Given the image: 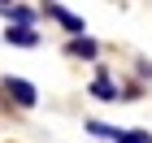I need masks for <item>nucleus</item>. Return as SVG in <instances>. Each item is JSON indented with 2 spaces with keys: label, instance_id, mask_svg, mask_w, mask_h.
<instances>
[{
  "label": "nucleus",
  "instance_id": "39448f33",
  "mask_svg": "<svg viewBox=\"0 0 152 143\" xmlns=\"http://www.w3.org/2000/svg\"><path fill=\"white\" fill-rule=\"evenodd\" d=\"M91 95H96V100H122V91H117V83L109 78V74H96V83H91Z\"/></svg>",
  "mask_w": 152,
  "mask_h": 143
},
{
  "label": "nucleus",
  "instance_id": "f03ea898",
  "mask_svg": "<svg viewBox=\"0 0 152 143\" xmlns=\"http://www.w3.org/2000/svg\"><path fill=\"white\" fill-rule=\"evenodd\" d=\"M44 13H48V17H57V22H61V26H65V30H70V35H74V39H78V35H83V30H87V22H83L78 13H70V9H61L57 0H44Z\"/></svg>",
  "mask_w": 152,
  "mask_h": 143
},
{
  "label": "nucleus",
  "instance_id": "423d86ee",
  "mask_svg": "<svg viewBox=\"0 0 152 143\" xmlns=\"http://www.w3.org/2000/svg\"><path fill=\"white\" fill-rule=\"evenodd\" d=\"M109 139H113V143H152V134L148 130H117V126H113Z\"/></svg>",
  "mask_w": 152,
  "mask_h": 143
},
{
  "label": "nucleus",
  "instance_id": "6e6552de",
  "mask_svg": "<svg viewBox=\"0 0 152 143\" xmlns=\"http://www.w3.org/2000/svg\"><path fill=\"white\" fill-rule=\"evenodd\" d=\"M0 9H9V0H0Z\"/></svg>",
  "mask_w": 152,
  "mask_h": 143
},
{
  "label": "nucleus",
  "instance_id": "0eeeda50",
  "mask_svg": "<svg viewBox=\"0 0 152 143\" xmlns=\"http://www.w3.org/2000/svg\"><path fill=\"white\" fill-rule=\"evenodd\" d=\"M4 13H9V22H18V26H31V22H35V9H26V4H9Z\"/></svg>",
  "mask_w": 152,
  "mask_h": 143
},
{
  "label": "nucleus",
  "instance_id": "7ed1b4c3",
  "mask_svg": "<svg viewBox=\"0 0 152 143\" xmlns=\"http://www.w3.org/2000/svg\"><path fill=\"white\" fill-rule=\"evenodd\" d=\"M65 57L96 61V57H100V44H96V39H87V35H78V39H70V44H65Z\"/></svg>",
  "mask_w": 152,
  "mask_h": 143
},
{
  "label": "nucleus",
  "instance_id": "f257e3e1",
  "mask_svg": "<svg viewBox=\"0 0 152 143\" xmlns=\"http://www.w3.org/2000/svg\"><path fill=\"white\" fill-rule=\"evenodd\" d=\"M0 87H4V95H9L13 104H22V108H35V100H39V91L26 83V78H4Z\"/></svg>",
  "mask_w": 152,
  "mask_h": 143
},
{
  "label": "nucleus",
  "instance_id": "20e7f679",
  "mask_svg": "<svg viewBox=\"0 0 152 143\" xmlns=\"http://www.w3.org/2000/svg\"><path fill=\"white\" fill-rule=\"evenodd\" d=\"M4 44H18V48H35V44H39V35L31 30V26H9V30H4Z\"/></svg>",
  "mask_w": 152,
  "mask_h": 143
}]
</instances>
